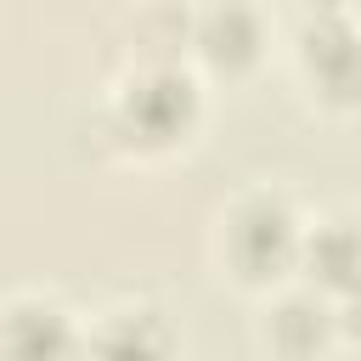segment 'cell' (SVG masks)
<instances>
[{"label":"cell","instance_id":"cell-1","mask_svg":"<svg viewBox=\"0 0 361 361\" xmlns=\"http://www.w3.org/2000/svg\"><path fill=\"white\" fill-rule=\"evenodd\" d=\"M299 243H305V226L271 192H248L220 220V259L243 288H271L288 271H299Z\"/></svg>","mask_w":361,"mask_h":361},{"label":"cell","instance_id":"cell-2","mask_svg":"<svg viewBox=\"0 0 361 361\" xmlns=\"http://www.w3.org/2000/svg\"><path fill=\"white\" fill-rule=\"evenodd\" d=\"M192 124H197V85L180 68H141L113 102V130L135 152H164Z\"/></svg>","mask_w":361,"mask_h":361},{"label":"cell","instance_id":"cell-3","mask_svg":"<svg viewBox=\"0 0 361 361\" xmlns=\"http://www.w3.org/2000/svg\"><path fill=\"white\" fill-rule=\"evenodd\" d=\"M299 68L327 107L361 102V34L344 11H316L299 34Z\"/></svg>","mask_w":361,"mask_h":361},{"label":"cell","instance_id":"cell-4","mask_svg":"<svg viewBox=\"0 0 361 361\" xmlns=\"http://www.w3.org/2000/svg\"><path fill=\"white\" fill-rule=\"evenodd\" d=\"M192 45L214 73H248L259 62V51H265V23L243 0H214L192 23Z\"/></svg>","mask_w":361,"mask_h":361},{"label":"cell","instance_id":"cell-5","mask_svg":"<svg viewBox=\"0 0 361 361\" xmlns=\"http://www.w3.org/2000/svg\"><path fill=\"white\" fill-rule=\"evenodd\" d=\"M333 333H338V310L327 305L322 288H310V293H282V299L265 310V327H259V338H265L276 355H316V350L333 344Z\"/></svg>","mask_w":361,"mask_h":361},{"label":"cell","instance_id":"cell-6","mask_svg":"<svg viewBox=\"0 0 361 361\" xmlns=\"http://www.w3.org/2000/svg\"><path fill=\"white\" fill-rule=\"evenodd\" d=\"M299 271L327 299L361 288V220H322V226H310L305 243H299Z\"/></svg>","mask_w":361,"mask_h":361},{"label":"cell","instance_id":"cell-7","mask_svg":"<svg viewBox=\"0 0 361 361\" xmlns=\"http://www.w3.org/2000/svg\"><path fill=\"white\" fill-rule=\"evenodd\" d=\"M73 344V322L51 299H17L0 310V350L11 355H68Z\"/></svg>","mask_w":361,"mask_h":361},{"label":"cell","instance_id":"cell-8","mask_svg":"<svg viewBox=\"0 0 361 361\" xmlns=\"http://www.w3.org/2000/svg\"><path fill=\"white\" fill-rule=\"evenodd\" d=\"M96 350H135V355H164L175 338L164 327V310L152 305H124V310H107V327L90 338Z\"/></svg>","mask_w":361,"mask_h":361},{"label":"cell","instance_id":"cell-9","mask_svg":"<svg viewBox=\"0 0 361 361\" xmlns=\"http://www.w3.org/2000/svg\"><path fill=\"white\" fill-rule=\"evenodd\" d=\"M338 333H350V338H361V288H350V293H338Z\"/></svg>","mask_w":361,"mask_h":361},{"label":"cell","instance_id":"cell-10","mask_svg":"<svg viewBox=\"0 0 361 361\" xmlns=\"http://www.w3.org/2000/svg\"><path fill=\"white\" fill-rule=\"evenodd\" d=\"M355 0H316V11H350Z\"/></svg>","mask_w":361,"mask_h":361}]
</instances>
